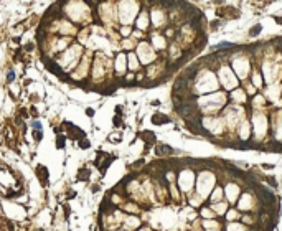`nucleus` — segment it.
<instances>
[{
	"label": "nucleus",
	"mask_w": 282,
	"mask_h": 231,
	"mask_svg": "<svg viewBox=\"0 0 282 231\" xmlns=\"http://www.w3.org/2000/svg\"><path fill=\"white\" fill-rule=\"evenodd\" d=\"M170 121V119L167 117V116H162V114H155L154 117H152V122H154V124H165V122H168Z\"/></svg>",
	"instance_id": "obj_1"
},
{
	"label": "nucleus",
	"mask_w": 282,
	"mask_h": 231,
	"mask_svg": "<svg viewBox=\"0 0 282 231\" xmlns=\"http://www.w3.org/2000/svg\"><path fill=\"white\" fill-rule=\"evenodd\" d=\"M157 154H158V155H162V154H173V150H172L170 147H167V145H158V147H157Z\"/></svg>",
	"instance_id": "obj_2"
},
{
	"label": "nucleus",
	"mask_w": 282,
	"mask_h": 231,
	"mask_svg": "<svg viewBox=\"0 0 282 231\" xmlns=\"http://www.w3.org/2000/svg\"><path fill=\"white\" fill-rule=\"evenodd\" d=\"M259 31H261V25H257V26H254V28H251V31H249V33L254 36V35H257Z\"/></svg>",
	"instance_id": "obj_3"
},
{
	"label": "nucleus",
	"mask_w": 282,
	"mask_h": 231,
	"mask_svg": "<svg viewBox=\"0 0 282 231\" xmlns=\"http://www.w3.org/2000/svg\"><path fill=\"white\" fill-rule=\"evenodd\" d=\"M114 124H116V126H120V119L116 117V119H114Z\"/></svg>",
	"instance_id": "obj_4"
},
{
	"label": "nucleus",
	"mask_w": 282,
	"mask_h": 231,
	"mask_svg": "<svg viewBox=\"0 0 282 231\" xmlns=\"http://www.w3.org/2000/svg\"><path fill=\"white\" fill-rule=\"evenodd\" d=\"M276 21H277V23H282V18L281 17H276Z\"/></svg>",
	"instance_id": "obj_5"
}]
</instances>
